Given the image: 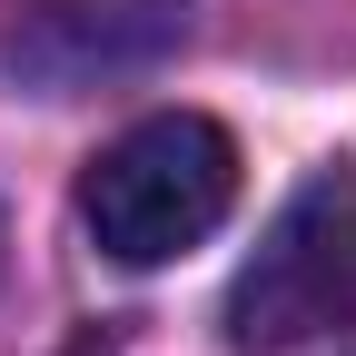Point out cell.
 Listing matches in <instances>:
<instances>
[{
  "mask_svg": "<svg viewBox=\"0 0 356 356\" xmlns=\"http://www.w3.org/2000/svg\"><path fill=\"white\" fill-rule=\"evenodd\" d=\"M238 208V139L198 109H159L79 168V228L119 267H168L208 248Z\"/></svg>",
  "mask_w": 356,
  "mask_h": 356,
  "instance_id": "obj_1",
  "label": "cell"
},
{
  "mask_svg": "<svg viewBox=\"0 0 356 356\" xmlns=\"http://www.w3.org/2000/svg\"><path fill=\"white\" fill-rule=\"evenodd\" d=\"M356 327V168H317L307 188L267 218L257 257L228 287V346L248 356H287L307 337H346Z\"/></svg>",
  "mask_w": 356,
  "mask_h": 356,
  "instance_id": "obj_2",
  "label": "cell"
},
{
  "mask_svg": "<svg viewBox=\"0 0 356 356\" xmlns=\"http://www.w3.org/2000/svg\"><path fill=\"white\" fill-rule=\"evenodd\" d=\"M188 0H10V40L0 60L30 70L40 89H79L109 70H139L149 50H168Z\"/></svg>",
  "mask_w": 356,
  "mask_h": 356,
  "instance_id": "obj_3",
  "label": "cell"
},
{
  "mask_svg": "<svg viewBox=\"0 0 356 356\" xmlns=\"http://www.w3.org/2000/svg\"><path fill=\"white\" fill-rule=\"evenodd\" d=\"M346 337H356V327H346ZM346 356H356V346H346Z\"/></svg>",
  "mask_w": 356,
  "mask_h": 356,
  "instance_id": "obj_4",
  "label": "cell"
}]
</instances>
